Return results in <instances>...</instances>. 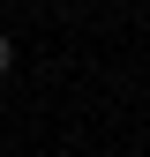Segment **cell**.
<instances>
[{
    "label": "cell",
    "instance_id": "obj_1",
    "mask_svg": "<svg viewBox=\"0 0 150 157\" xmlns=\"http://www.w3.org/2000/svg\"><path fill=\"white\" fill-rule=\"evenodd\" d=\"M8 67H15V37L0 30V75H8Z\"/></svg>",
    "mask_w": 150,
    "mask_h": 157
}]
</instances>
